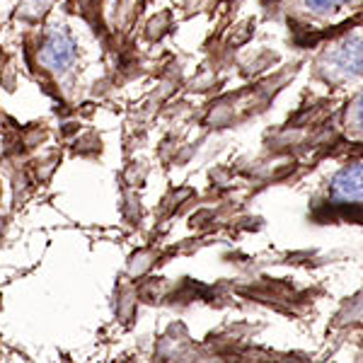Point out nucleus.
I'll return each instance as SVG.
<instances>
[{"label":"nucleus","mask_w":363,"mask_h":363,"mask_svg":"<svg viewBox=\"0 0 363 363\" xmlns=\"http://www.w3.org/2000/svg\"><path fill=\"white\" fill-rule=\"evenodd\" d=\"M42 58H44V63H49V66H54V68H66L75 58V44L70 42L66 34H54V37L46 42Z\"/></svg>","instance_id":"nucleus-3"},{"label":"nucleus","mask_w":363,"mask_h":363,"mask_svg":"<svg viewBox=\"0 0 363 363\" xmlns=\"http://www.w3.org/2000/svg\"><path fill=\"white\" fill-rule=\"evenodd\" d=\"M332 194L339 201L363 203V165H349L339 169L332 179Z\"/></svg>","instance_id":"nucleus-2"},{"label":"nucleus","mask_w":363,"mask_h":363,"mask_svg":"<svg viewBox=\"0 0 363 363\" xmlns=\"http://www.w3.org/2000/svg\"><path fill=\"white\" fill-rule=\"evenodd\" d=\"M354 126H356V131L363 136V92L356 97V102H354Z\"/></svg>","instance_id":"nucleus-5"},{"label":"nucleus","mask_w":363,"mask_h":363,"mask_svg":"<svg viewBox=\"0 0 363 363\" xmlns=\"http://www.w3.org/2000/svg\"><path fill=\"white\" fill-rule=\"evenodd\" d=\"M354 0H303V5L315 15H330V13H337V10L347 8Z\"/></svg>","instance_id":"nucleus-4"},{"label":"nucleus","mask_w":363,"mask_h":363,"mask_svg":"<svg viewBox=\"0 0 363 363\" xmlns=\"http://www.w3.org/2000/svg\"><path fill=\"white\" fill-rule=\"evenodd\" d=\"M332 73L339 78H361L363 75V34L349 37L347 42L337 46V51L330 56Z\"/></svg>","instance_id":"nucleus-1"}]
</instances>
